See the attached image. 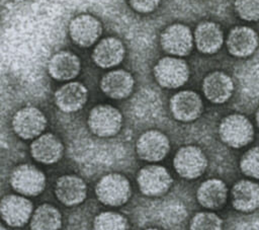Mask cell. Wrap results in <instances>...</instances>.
<instances>
[{
	"label": "cell",
	"instance_id": "obj_9",
	"mask_svg": "<svg viewBox=\"0 0 259 230\" xmlns=\"http://www.w3.org/2000/svg\"><path fill=\"white\" fill-rule=\"evenodd\" d=\"M137 181L142 194L148 197H158L168 191L172 184V177L165 167L153 164L139 171Z\"/></svg>",
	"mask_w": 259,
	"mask_h": 230
},
{
	"label": "cell",
	"instance_id": "obj_16",
	"mask_svg": "<svg viewBox=\"0 0 259 230\" xmlns=\"http://www.w3.org/2000/svg\"><path fill=\"white\" fill-rule=\"evenodd\" d=\"M80 71V58L71 51H59L48 62V73L57 81L73 80L79 75Z\"/></svg>",
	"mask_w": 259,
	"mask_h": 230
},
{
	"label": "cell",
	"instance_id": "obj_26",
	"mask_svg": "<svg viewBox=\"0 0 259 230\" xmlns=\"http://www.w3.org/2000/svg\"><path fill=\"white\" fill-rule=\"evenodd\" d=\"M126 219L115 212H102L93 221V230H127Z\"/></svg>",
	"mask_w": 259,
	"mask_h": 230
},
{
	"label": "cell",
	"instance_id": "obj_32",
	"mask_svg": "<svg viewBox=\"0 0 259 230\" xmlns=\"http://www.w3.org/2000/svg\"><path fill=\"white\" fill-rule=\"evenodd\" d=\"M0 230H6V228L1 223H0Z\"/></svg>",
	"mask_w": 259,
	"mask_h": 230
},
{
	"label": "cell",
	"instance_id": "obj_21",
	"mask_svg": "<svg viewBox=\"0 0 259 230\" xmlns=\"http://www.w3.org/2000/svg\"><path fill=\"white\" fill-rule=\"evenodd\" d=\"M258 46V35L254 29L247 26L233 28L227 40L229 52L236 57H248L252 55Z\"/></svg>",
	"mask_w": 259,
	"mask_h": 230
},
{
	"label": "cell",
	"instance_id": "obj_7",
	"mask_svg": "<svg viewBox=\"0 0 259 230\" xmlns=\"http://www.w3.org/2000/svg\"><path fill=\"white\" fill-rule=\"evenodd\" d=\"M10 184L18 194L34 197L44 190L46 176L40 169L31 164H20L12 170Z\"/></svg>",
	"mask_w": 259,
	"mask_h": 230
},
{
	"label": "cell",
	"instance_id": "obj_1",
	"mask_svg": "<svg viewBox=\"0 0 259 230\" xmlns=\"http://www.w3.org/2000/svg\"><path fill=\"white\" fill-rule=\"evenodd\" d=\"M87 124L93 135L100 138L113 137L122 127V114L110 104H98L89 111Z\"/></svg>",
	"mask_w": 259,
	"mask_h": 230
},
{
	"label": "cell",
	"instance_id": "obj_25",
	"mask_svg": "<svg viewBox=\"0 0 259 230\" xmlns=\"http://www.w3.org/2000/svg\"><path fill=\"white\" fill-rule=\"evenodd\" d=\"M61 226L62 215L56 207L50 204L38 206L31 215V230H59Z\"/></svg>",
	"mask_w": 259,
	"mask_h": 230
},
{
	"label": "cell",
	"instance_id": "obj_28",
	"mask_svg": "<svg viewBox=\"0 0 259 230\" xmlns=\"http://www.w3.org/2000/svg\"><path fill=\"white\" fill-rule=\"evenodd\" d=\"M240 168L245 175L259 179V146L251 148L242 156Z\"/></svg>",
	"mask_w": 259,
	"mask_h": 230
},
{
	"label": "cell",
	"instance_id": "obj_15",
	"mask_svg": "<svg viewBox=\"0 0 259 230\" xmlns=\"http://www.w3.org/2000/svg\"><path fill=\"white\" fill-rule=\"evenodd\" d=\"M203 104L200 96L191 90H183L170 99V110L175 120L192 122L202 112Z\"/></svg>",
	"mask_w": 259,
	"mask_h": 230
},
{
	"label": "cell",
	"instance_id": "obj_29",
	"mask_svg": "<svg viewBox=\"0 0 259 230\" xmlns=\"http://www.w3.org/2000/svg\"><path fill=\"white\" fill-rule=\"evenodd\" d=\"M235 9L245 20H259V0H235Z\"/></svg>",
	"mask_w": 259,
	"mask_h": 230
},
{
	"label": "cell",
	"instance_id": "obj_24",
	"mask_svg": "<svg viewBox=\"0 0 259 230\" xmlns=\"http://www.w3.org/2000/svg\"><path fill=\"white\" fill-rule=\"evenodd\" d=\"M224 41L221 27L210 21H204L197 25L194 32V42L196 48L204 54L215 53Z\"/></svg>",
	"mask_w": 259,
	"mask_h": 230
},
{
	"label": "cell",
	"instance_id": "obj_6",
	"mask_svg": "<svg viewBox=\"0 0 259 230\" xmlns=\"http://www.w3.org/2000/svg\"><path fill=\"white\" fill-rule=\"evenodd\" d=\"M72 42L80 48H89L96 44L102 34L101 21L88 13L75 16L68 26Z\"/></svg>",
	"mask_w": 259,
	"mask_h": 230
},
{
	"label": "cell",
	"instance_id": "obj_13",
	"mask_svg": "<svg viewBox=\"0 0 259 230\" xmlns=\"http://www.w3.org/2000/svg\"><path fill=\"white\" fill-rule=\"evenodd\" d=\"M88 89L79 81H69L60 86L54 93V101L57 107L66 113L80 110L87 102Z\"/></svg>",
	"mask_w": 259,
	"mask_h": 230
},
{
	"label": "cell",
	"instance_id": "obj_4",
	"mask_svg": "<svg viewBox=\"0 0 259 230\" xmlns=\"http://www.w3.org/2000/svg\"><path fill=\"white\" fill-rule=\"evenodd\" d=\"M14 133L23 140H32L42 134L47 127L45 113L35 106H24L18 109L12 118Z\"/></svg>",
	"mask_w": 259,
	"mask_h": 230
},
{
	"label": "cell",
	"instance_id": "obj_2",
	"mask_svg": "<svg viewBox=\"0 0 259 230\" xmlns=\"http://www.w3.org/2000/svg\"><path fill=\"white\" fill-rule=\"evenodd\" d=\"M95 193L102 204L118 207L128 201L132 190L130 181L125 176L119 173H108L99 179Z\"/></svg>",
	"mask_w": 259,
	"mask_h": 230
},
{
	"label": "cell",
	"instance_id": "obj_30",
	"mask_svg": "<svg viewBox=\"0 0 259 230\" xmlns=\"http://www.w3.org/2000/svg\"><path fill=\"white\" fill-rule=\"evenodd\" d=\"M160 2L161 0H128L132 9L142 14L153 12L159 6Z\"/></svg>",
	"mask_w": 259,
	"mask_h": 230
},
{
	"label": "cell",
	"instance_id": "obj_18",
	"mask_svg": "<svg viewBox=\"0 0 259 230\" xmlns=\"http://www.w3.org/2000/svg\"><path fill=\"white\" fill-rule=\"evenodd\" d=\"M64 152L61 140L52 133H45L33 139L30 144V154L34 160L42 164L58 162Z\"/></svg>",
	"mask_w": 259,
	"mask_h": 230
},
{
	"label": "cell",
	"instance_id": "obj_33",
	"mask_svg": "<svg viewBox=\"0 0 259 230\" xmlns=\"http://www.w3.org/2000/svg\"><path fill=\"white\" fill-rule=\"evenodd\" d=\"M146 230H160V229H156V228H149V229H146Z\"/></svg>",
	"mask_w": 259,
	"mask_h": 230
},
{
	"label": "cell",
	"instance_id": "obj_3",
	"mask_svg": "<svg viewBox=\"0 0 259 230\" xmlns=\"http://www.w3.org/2000/svg\"><path fill=\"white\" fill-rule=\"evenodd\" d=\"M219 134L222 141L228 146L241 148L252 141L254 130L251 122L245 116L233 113L221 122Z\"/></svg>",
	"mask_w": 259,
	"mask_h": 230
},
{
	"label": "cell",
	"instance_id": "obj_12",
	"mask_svg": "<svg viewBox=\"0 0 259 230\" xmlns=\"http://www.w3.org/2000/svg\"><path fill=\"white\" fill-rule=\"evenodd\" d=\"M32 203L22 196L7 195L0 201V215L11 227H21L31 218Z\"/></svg>",
	"mask_w": 259,
	"mask_h": 230
},
{
	"label": "cell",
	"instance_id": "obj_23",
	"mask_svg": "<svg viewBox=\"0 0 259 230\" xmlns=\"http://www.w3.org/2000/svg\"><path fill=\"white\" fill-rule=\"evenodd\" d=\"M228 197V188L225 182L218 178L203 181L197 188L196 199L206 209H218L222 207Z\"/></svg>",
	"mask_w": 259,
	"mask_h": 230
},
{
	"label": "cell",
	"instance_id": "obj_10",
	"mask_svg": "<svg viewBox=\"0 0 259 230\" xmlns=\"http://www.w3.org/2000/svg\"><path fill=\"white\" fill-rule=\"evenodd\" d=\"M162 49L172 56H185L193 46V36L188 26L182 23H173L167 26L160 35Z\"/></svg>",
	"mask_w": 259,
	"mask_h": 230
},
{
	"label": "cell",
	"instance_id": "obj_20",
	"mask_svg": "<svg viewBox=\"0 0 259 230\" xmlns=\"http://www.w3.org/2000/svg\"><path fill=\"white\" fill-rule=\"evenodd\" d=\"M202 90L205 97L213 103H224L234 91L232 78L222 71H214L208 74L202 83Z\"/></svg>",
	"mask_w": 259,
	"mask_h": 230
},
{
	"label": "cell",
	"instance_id": "obj_14",
	"mask_svg": "<svg viewBox=\"0 0 259 230\" xmlns=\"http://www.w3.org/2000/svg\"><path fill=\"white\" fill-rule=\"evenodd\" d=\"M125 56L123 43L115 36H107L100 40L92 52V61L102 69H109L119 65Z\"/></svg>",
	"mask_w": 259,
	"mask_h": 230
},
{
	"label": "cell",
	"instance_id": "obj_11",
	"mask_svg": "<svg viewBox=\"0 0 259 230\" xmlns=\"http://www.w3.org/2000/svg\"><path fill=\"white\" fill-rule=\"evenodd\" d=\"M138 156L149 162L162 160L170 150V142L165 134L158 130H149L143 133L136 144Z\"/></svg>",
	"mask_w": 259,
	"mask_h": 230
},
{
	"label": "cell",
	"instance_id": "obj_5",
	"mask_svg": "<svg viewBox=\"0 0 259 230\" xmlns=\"http://www.w3.org/2000/svg\"><path fill=\"white\" fill-rule=\"evenodd\" d=\"M154 76L158 84L164 88H178L189 77V69L185 61L177 57H164L154 67Z\"/></svg>",
	"mask_w": 259,
	"mask_h": 230
},
{
	"label": "cell",
	"instance_id": "obj_27",
	"mask_svg": "<svg viewBox=\"0 0 259 230\" xmlns=\"http://www.w3.org/2000/svg\"><path fill=\"white\" fill-rule=\"evenodd\" d=\"M223 220L212 212L196 213L189 225V230H222Z\"/></svg>",
	"mask_w": 259,
	"mask_h": 230
},
{
	"label": "cell",
	"instance_id": "obj_31",
	"mask_svg": "<svg viewBox=\"0 0 259 230\" xmlns=\"http://www.w3.org/2000/svg\"><path fill=\"white\" fill-rule=\"evenodd\" d=\"M256 122H257V125L259 127V109L257 110V113H256Z\"/></svg>",
	"mask_w": 259,
	"mask_h": 230
},
{
	"label": "cell",
	"instance_id": "obj_19",
	"mask_svg": "<svg viewBox=\"0 0 259 230\" xmlns=\"http://www.w3.org/2000/svg\"><path fill=\"white\" fill-rule=\"evenodd\" d=\"M55 193L62 204L72 207L81 204L86 199L87 186L81 177L73 174H66L58 178Z\"/></svg>",
	"mask_w": 259,
	"mask_h": 230
},
{
	"label": "cell",
	"instance_id": "obj_8",
	"mask_svg": "<svg viewBox=\"0 0 259 230\" xmlns=\"http://www.w3.org/2000/svg\"><path fill=\"white\" fill-rule=\"evenodd\" d=\"M173 165L181 177L193 179L199 177L205 171L207 159L200 148L188 145L181 147L176 152Z\"/></svg>",
	"mask_w": 259,
	"mask_h": 230
},
{
	"label": "cell",
	"instance_id": "obj_22",
	"mask_svg": "<svg viewBox=\"0 0 259 230\" xmlns=\"http://www.w3.org/2000/svg\"><path fill=\"white\" fill-rule=\"evenodd\" d=\"M232 204L240 212H252L259 208V184L242 179L232 188Z\"/></svg>",
	"mask_w": 259,
	"mask_h": 230
},
{
	"label": "cell",
	"instance_id": "obj_17",
	"mask_svg": "<svg viewBox=\"0 0 259 230\" xmlns=\"http://www.w3.org/2000/svg\"><path fill=\"white\" fill-rule=\"evenodd\" d=\"M135 86L133 75L123 69H115L105 73L100 80L101 91L112 99L128 97Z\"/></svg>",
	"mask_w": 259,
	"mask_h": 230
}]
</instances>
